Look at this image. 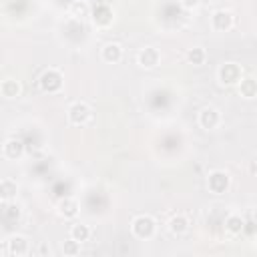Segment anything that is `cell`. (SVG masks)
<instances>
[{
	"label": "cell",
	"instance_id": "603a6c76",
	"mask_svg": "<svg viewBox=\"0 0 257 257\" xmlns=\"http://www.w3.org/2000/svg\"><path fill=\"white\" fill-rule=\"evenodd\" d=\"M183 2H185V4H187V6H195V4H197V2H199V0H183Z\"/></svg>",
	"mask_w": 257,
	"mask_h": 257
},
{
	"label": "cell",
	"instance_id": "2e32d148",
	"mask_svg": "<svg viewBox=\"0 0 257 257\" xmlns=\"http://www.w3.org/2000/svg\"><path fill=\"white\" fill-rule=\"evenodd\" d=\"M70 239L78 241V243H84L90 239V227L86 223H74L70 227Z\"/></svg>",
	"mask_w": 257,
	"mask_h": 257
},
{
	"label": "cell",
	"instance_id": "8fae6325",
	"mask_svg": "<svg viewBox=\"0 0 257 257\" xmlns=\"http://www.w3.org/2000/svg\"><path fill=\"white\" fill-rule=\"evenodd\" d=\"M100 54H102V60L104 62L114 64V62H118L122 58V48H120L118 42H108V44L102 46V52Z\"/></svg>",
	"mask_w": 257,
	"mask_h": 257
},
{
	"label": "cell",
	"instance_id": "5b68a950",
	"mask_svg": "<svg viewBox=\"0 0 257 257\" xmlns=\"http://www.w3.org/2000/svg\"><path fill=\"white\" fill-rule=\"evenodd\" d=\"M243 78L241 66L237 62H225L219 68V80L223 84H239V80Z\"/></svg>",
	"mask_w": 257,
	"mask_h": 257
},
{
	"label": "cell",
	"instance_id": "7c38bea8",
	"mask_svg": "<svg viewBox=\"0 0 257 257\" xmlns=\"http://www.w3.org/2000/svg\"><path fill=\"white\" fill-rule=\"evenodd\" d=\"M112 18H114V16H112V10H110L106 4H100V6L94 10V14H92L94 24H96V26H102V28L108 26V24L112 22Z\"/></svg>",
	"mask_w": 257,
	"mask_h": 257
},
{
	"label": "cell",
	"instance_id": "9c48e42d",
	"mask_svg": "<svg viewBox=\"0 0 257 257\" xmlns=\"http://www.w3.org/2000/svg\"><path fill=\"white\" fill-rule=\"evenodd\" d=\"M161 60V54L155 46H145L141 52H139V64L145 66V68H155Z\"/></svg>",
	"mask_w": 257,
	"mask_h": 257
},
{
	"label": "cell",
	"instance_id": "6da1fadb",
	"mask_svg": "<svg viewBox=\"0 0 257 257\" xmlns=\"http://www.w3.org/2000/svg\"><path fill=\"white\" fill-rule=\"evenodd\" d=\"M131 231H133V235H135L137 239H145V241H147V239H151V237L155 235L157 223H155V219H153L151 215H139V217L133 219Z\"/></svg>",
	"mask_w": 257,
	"mask_h": 257
},
{
	"label": "cell",
	"instance_id": "8992f818",
	"mask_svg": "<svg viewBox=\"0 0 257 257\" xmlns=\"http://www.w3.org/2000/svg\"><path fill=\"white\" fill-rule=\"evenodd\" d=\"M199 124H201L205 131H215V128L221 124V112H219L215 106H205V108L199 112Z\"/></svg>",
	"mask_w": 257,
	"mask_h": 257
},
{
	"label": "cell",
	"instance_id": "5bb4252c",
	"mask_svg": "<svg viewBox=\"0 0 257 257\" xmlns=\"http://www.w3.org/2000/svg\"><path fill=\"white\" fill-rule=\"evenodd\" d=\"M187 229H189V219H187L185 215H173V217H171V221H169V231H171L173 235H183V233H187Z\"/></svg>",
	"mask_w": 257,
	"mask_h": 257
},
{
	"label": "cell",
	"instance_id": "277c9868",
	"mask_svg": "<svg viewBox=\"0 0 257 257\" xmlns=\"http://www.w3.org/2000/svg\"><path fill=\"white\" fill-rule=\"evenodd\" d=\"M38 82H40V88L44 92H56L62 86V74L56 68H48V70L42 72V76H40Z\"/></svg>",
	"mask_w": 257,
	"mask_h": 257
},
{
	"label": "cell",
	"instance_id": "9a60e30c",
	"mask_svg": "<svg viewBox=\"0 0 257 257\" xmlns=\"http://www.w3.org/2000/svg\"><path fill=\"white\" fill-rule=\"evenodd\" d=\"M239 92H241V96H245V98L257 96V80H255L253 76L241 78V80H239Z\"/></svg>",
	"mask_w": 257,
	"mask_h": 257
},
{
	"label": "cell",
	"instance_id": "30bf717a",
	"mask_svg": "<svg viewBox=\"0 0 257 257\" xmlns=\"http://www.w3.org/2000/svg\"><path fill=\"white\" fill-rule=\"evenodd\" d=\"M2 155L8 159V161H16L24 155V145L18 141V139H8L4 143V149H2Z\"/></svg>",
	"mask_w": 257,
	"mask_h": 257
},
{
	"label": "cell",
	"instance_id": "7402d4cb",
	"mask_svg": "<svg viewBox=\"0 0 257 257\" xmlns=\"http://www.w3.org/2000/svg\"><path fill=\"white\" fill-rule=\"evenodd\" d=\"M62 251H64V255H78L80 253V243L74 241V239H68V241H64Z\"/></svg>",
	"mask_w": 257,
	"mask_h": 257
},
{
	"label": "cell",
	"instance_id": "ffe728a7",
	"mask_svg": "<svg viewBox=\"0 0 257 257\" xmlns=\"http://www.w3.org/2000/svg\"><path fill=\"white\" fill-rule=\"evenodd\" d=\"M205 58H207V52H205V48H201V46H193V48H189V52H187V60L191 62V64H203L205 62Z\"/></svg>",
	"mask_w": 257,
	"mask_h": 257
},
{
	"label": "cell",
	"instance_id": "d6986e66",
	"mask_svg": "<svg viewBox=\"0 0 257 257\" xmlns=\"http://www.w3.org/2000/svg\"><path fill=\"white\" fill-rule=\"evenodd\" d=\"M16 191H18V187H16V183H14L12 179H2V183H0V193H2V201H4V203L10 201L12 197H16Z\"/></svg>",
	"mask_w": 257,
	"mask_h": 257
},
{
	"label": "cell",
	"instance_id": "ba28073f",
	"mask_svg": "<svg viewBox=\"0 0 257 257\" xmlns=\"http://www.w3.org/2000/svg\"><path fill=\"white\" fill-rule=\"evenodd\" d=\"M6 251L10 255H16V257H22L30 251V245H28V239L22 237V235H12L8 241H6Z\"/></svg>",
	"mask_w": 257,
	"mask_h": 257
},
{
	"label": "cell",
	"instance_id": "44dd1931",
	"mask_svg": "<svg viewBox=\"0 0 257 257\" xmlns=\"http://www.w3.org/2000/svg\"><path fill=\"white\" fill-rule=\"evenodd\" d=\"M70 14L76 16V18L86 16V14H88V4H84V2H72V6H70Z\"/></svg>",
	"mask_w": 257,
	"mask_h": 257
},
{
	"label": "cell",
	"instance_id": "4fadbf2b",
	"mask_svg": "<svg viewBox=\"0 0 257 257\" xmlns=\"http://www.w3.org/2000/svg\"><path fill=\"white\" fill-rule=\"evenodd\" d=\"M20 90H22L20 82L14 80V78H4L2 84H0V92H2L4 98H16L20 94Z\"/></svg>",
	"mask_w": 257,
	"mask_h": 257
},
{
	"label": "cell",
	"instance_id": "3957f363",
	"mask_svg": "<svg viewBox=\"0 0 257 257\" xmlns=\"http://www.w3.org/2000/svg\"><path fill=\"white\" fill-rule=\"evenodd\" d=\"M229 185H231V177H229V173H225V171H213V173H209V177H207V187H209V191L215 193V195H223V193L229 189Z\"/></svg>",
	"mask_w": 257,
	"mask_h": 257
},
{
	"label": "cell",
	"instance_id": "e0dca14e",
	"mask_svg": "<svg viewBox=\"0 0 257 257\" xmlns=\"http://www.w3.org/2000/svg\"><path fill=\"white\" fill-rule=\"evenodd\" d=\"M243 227H245V221H243V217L237 215V213H233V215H229V217L225 219V229H227V233H231V235H239V233L243 231Z\"/></svg>",
	"mask_w": 257,
	"mask_h": 257
},
{
	"label": "cell",
	"instance_id": "7a4b0ae2",
	"mask_svg": "<svg viewBox=\"0 0 257 257\" xmlns=\"http://www.w3.org/2000/svg\"><path fill=\"white\" fill-rule=\"evenodd\" d=\"M90 116H92V108H90L86 102H82V100L72 102V104L68 106V120H70L72 124H76V126L86 124V122L90 120Z\"/></svg>",
	"mask_w": 257,
	"mask_h": 257
},
{
	"label": "cell",
	"instance_id": "52a82bcc",
	"mask_svg": "<svg viewBox=\"0 0 257 257\" xmlns=\"http://www.w3.org/2000/svg\"><path fill=\"white\" fill-rule=\"evenodd\" d=\"M233 14L229 12V10H215L213 12V16H211V26H213V30H217V32H227V30H231L233 28Z\"/></svg>",
	"mask_w": 257,
	"mask_h": 257
},
{
	"label": "cell",
	"instance_id": "ac0fdd59",
	"mask_svg": "<svg viewBox=\"0 0 257 257\" xmlns=\"http://www.w3.org/2000/svg\"><path fill=\"white\" fill-rule=\"evenodd\" d=\"M58 213H60L62 217H66V219H72V217H76V213H78V203H76L74 199H62V201L58 203Z\"/></svg>",
	"mask_w": 257,
	"mask_h": 257
}]
</instances>
